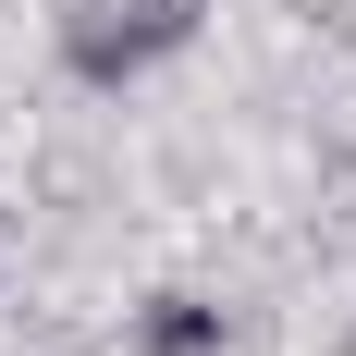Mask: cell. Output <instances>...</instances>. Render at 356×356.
Masks as SVG:
<instances>
[{"mask_svg": "<svg viewBox=\"0 0 356 356\" xmlns=\"http://www.w3.org/2000/svg\"><path fill=\"white\" fill-rule=\"evenodd\" d=\"M209 344H221V307H197V295L147 307V356H209Z\"/></svg>", "mask_w": 356, "mask_h": 356, "instance_id": "2", "label": "cell"}, {"mask_svg": "<svg viewBox=\"0 0 356 356\" xmlns=\"http://www.w3.org/2000/svg\"><path fill=\"white\" fill-rule=\"evenodd\" d=\"M197 37V0H99V13H74V74H136V62H160V49H184Z\"/></svg>", "mask_w": 356, "mask_h": 356, "instance_id": "1", "label": "cell"}]
</instances>
